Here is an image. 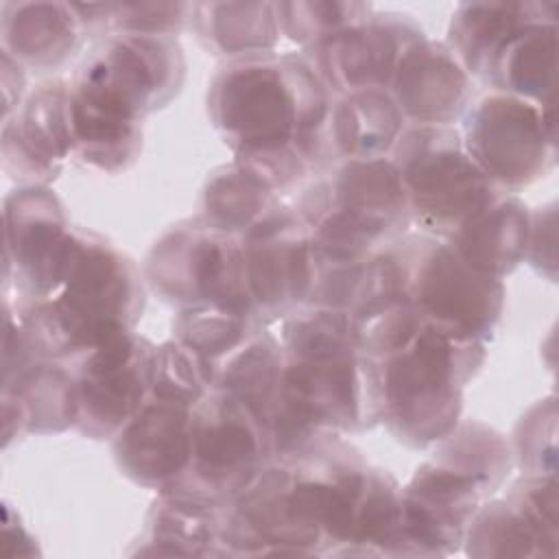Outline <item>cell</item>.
Returning a JSON list of instances; mask_svg holds the SVG:
<instances>
[{
  "instance_id": "11",
  "label": "cell",
  "mask_w": 559,
  "mask_h": 559,
  "mask_svg": "<svg viewBox=\"0 0 559 559\" xmlns=\"http://www.w3.org/2000/svg\"><path fill=\"white\" fill-rule=\"evenodd\" d=\"M183 70V52L173 35L118 33L81 68L74 83L140 120L179 92Z\"/></svg>"
},
{
  "instance_id": "14",
  "label": "cell",
  "mask_w": 559,
  "mask_h": 559,
  "mask_svg": "<svg viewBox=\"0 0 559 559\" xmlns=\"http://www.w3.org/2000/svg\"><path fill=\"white\" fill-rule=\"evenodd\" d=\"M424 39L404 13H371L362 22L317 44L319 76L334 92L389 90L404 52Z\"/></svg>"
},
{
  "instance_id": "4",
  "label": "cell",
  "mask_w": 559,
  "mask_h": 559,
  "mask_svg": "<svg viewBox=\"0 0 559 559\" xmlns=\"http://www.w3.org/2000/svg\"><path fill=\"white\" fill-rule=\"evenodd\" d=\"M408 214L428 234L450 236L500 197L452 127L413 124L393 144Z\"/></svg>"
},
{
  "instance_id": "28",
  "label": "cell",
  "mask_w": 559,
  "mask_h": 559,
  "mask_svg": "<svg viewBox=\"0 0 559 559\" xmlns=\"http://www.w3.org/2000/svg\"><path fill=\"white\" fill-rule=\"evenodd\" d=\"M192 13L201 37L221 55L260 57L280 39L277 11L269 2H201Z\"/></svg>"
},
{
  "instance_id": "37",
  "label": "cell",
  "mask_w": 559,
  "mask_h": 559,
  "mask_svg": "<svg viewBox=\"0 0 559 559\" xmlns=\"http://www.w3.org/2000/svg\"><path fill=\"white\" fill-rule=\"evenodd\" d=\"M24 72L17 61L2 52V94H4V120L13 116V107L22 96Z\"/></svg>"
},
{
  "instance_id": "30",
  "label": "cell",
  "mask_w": 559,
  "mask_h": 559,
  "mask_svg": "<svg viewBox=\"0 0 559 559\" xmlns=\"http://www.w3.org/2000/svg\"><path fill=\"white\" fill-rule=\"evenodd\" d=\"M275 205L273 186L238 159L212 173L203 190L205 221L236 236L249 231Z\"/></svg>"
},
{
  "instance_id": "25",
  "label": "cell",
  "mask_w": 559,
  "mask_h": 559,
  "mask_svg": "<svg viewBox=\"0 0 559 559\" xmlns=\"http://www.w3.org/2000/svg\"><path fill=\"white\" fill-rule=\"evenodd\" d=\"M555 4L537 2H465L450 22V48L469 74L483 76L498 48L526 24L555 15Z\"/></svg>"
},
{
  "instance_id": "33",
  "label": "cell",
  "mask_w": 559,
  "mask_h": 559,
  "mask_svg": "<svg viewBox=\"0 0 559 559\" xmlns=\"http://www.w3.org/2000/svg\"><path fill=\"white\" fill-rule=\"evenodd\" d=\"M251 314L214 304L183 308L175 319V338L216 362L255 332Z\"/></svg>"
},
{
  "instance_id": "6",
  "label": "cell",
  "mask_w": 559,
  "mask_h": 559,
  "mask_svg": "<svg viewBox=\"0 0 559 559\" xmlns=\"http://www.w3.org/2000/svg\"><path fill=\"white\" fill-rule=\"evenodd\" d=\"M146 277L164 299L183 308L214 304L255 317L242 238L205 218L166 231L148 253Z\"/></svg>"
},
{
  "instance_id": "3",
  "label": "cell",
  "mask_w": 559,
  "mask_h": 559,
  "mask_svg": "<svg viewBox=\"0 0 559 559\" xmlns=\"http://www.w3.org/2000/svg\"><path fill=\"white\" fill-rule=\"evenodd\" d=\"M485 360L483 341L421 317L413 338L378 362L380 421L424 448L459 426L463 386Z\"/></svg>"
},
{
  "instance_id": "35",
  "label": "cell",
  "mask_w": 559,
  "mask_h": 559,
  "mask_svg": "<svg viewBox=\"0 0 559 559\" xmlns=\"http://www.w3.org/2000/svg\"><path fill=\"white\" fill-rule=\"evenodd\" d=\"M275 11L282 33L312 46L371 15V7L358 2H280Z\"/></svg>"
},
{
  "instance_id": "34",
  "label": "cell",
  "mask_w": 559,
  "mask_h": 559,
  "mask_svg": "<svg viewBox=\"0 0 559 559\" xmlns=\"http://www.w3.org/2000/svg\"><path fill=\"white\" fill-rule=\"evenodd\" d=\"M214 380V365L179 338L155 347L153 395L157 400L194 406Z\"/></svg>"
},
{
  "instance_id": "21",
  "label": "cell",
  "mask_w": 559,
  "mask_h": 559,
  "mask_svg": "<svg viewBox=\"0 0 559 559\" xmlns=\"http://www.w3.org/2000/svg\"><path fill=\"white\" fill-rule=\"evenodd\" d=\"M531 214L515 197L500 194L491 205L448 236V245L476 271L502 280L526 255Z\"/></svg>"
},
{
  "instance_id": "10",
  "label": "cell",
  "mask_w": 559,
  "mask_h": 559,
  "mask_svg": "<svg viewBox=\"0 0 559 559\" xmlns=\"http://www.w3.org/2000/svg\"><path fill=\"white\" fill-rule=\"evenodd\" d=\"M240 238L255 317L275 319L310 301L319 260L297 212L277 203Z\"/></svg>"
},
{
  "instance_id": "2",
  "label": "cell",
  "mask_w": 559,
  "mask_h": 559,
  "mask_svg": "<svg viewBox=\"0 0 559 559\" xmlns=\"http://www.w3.org/2000/svg\"><path fill=\"white\" fill-rule=\"evenodd\" d=\"M144 306L140 273L129 258L94 234L74 231L59 288L31 297L15 321L37 360L90 352L131 330Z\"/></svg>"
},
{
  "instance_id": "8",
  "label": "cell",
  "mask_w": 559,
  "mask_h": 559,
  "mask_svg": "<svg viewBox=\"0 0 559 559\" xmlns=\"http://www.w3.org/2000/svg\"><path fill=\"white\" fill-rule=\"evenodd\" d=\"M463 146L474 164L498 186L535 181L552 162V105H535L504 92L485 94L465 109Z\"/></svg>"
},
{
  "instance_id": "22",
  "label": "cell",
  "mask_w": 559,
  "mask_h": 559,
  "mask_svg": "<svg viewBox=\"0 0 559 559\" xmlns=\"http://www.w3.org/2000/svg\"><path fill=\"white\" fill-rule=\"evenodd\" d=\"M557 68L555 15L539 17L520 28L491 57L485 79L496 92L513 94L535 105H552Z\"/></svg>"
},
{
  "instance_id": "36",
  "label": "cell",
  "mask_w": 559,
  "mask_h": 559,
  "mask_svg": "<svg viewBox=\"0 0 559 559\" xmlns=\"http://www.w3.org/2000/svg\"><path fill=\"white\" fill-rule=\"evenodd\" d=\"M555 210H539L535 214H531V231H528V247H526V255L531 260V264L539 271L546 269V275L552 280L555 277Z\"/></svg>"
},
{
  "instance_id": "26",
  "label": "cell",
  "mask_w": 559,
  "mask_h": 559,
  "mask_svg": "<svg viewBox=\"0 0 559 559\" xmlns=\"http://www.w3.org/2000/svg\"><path fill=\"white\" fill-rule=\"evenodd\" d=\"M70 116L74 151L103 170L124 168L140 148V120L98 94L72 85Z\"/></svg>"
},
{
  "instance_id": "5",
  "label": "cell",
  "mask_w": 559,
  "mask_h": 559,
  "mask_svg": "<svg viewBox=\"0 0 559 559\" xmlns=\"http://www.w3.org/2000/svg\"><path fill=\"white\" fill-rule=\"evenodd\" d=\"M192 459L162 493L225 504L269 463L273 441L264 417L245 400L210 389L192 406Z\"/></svg>"
},
{
  "instance_id": "27",
  "label": "cell",
  "mask_w": 559,
  "mask_h": 559,
  "mask_svg": "<svg viewBox=\"0 0 559 559\" xmlns=\"http://www.w3.org/2000/svg\"><path fill=\"white\" fill-rule=\"evenodd\" d=\"M225 504L194 500L179 493H162L148 513L151 544L157 555H223Z\"/></svg>"
},
{
  "instance_id": "32",
  "label": "cell",
  "mask_w": 559,
  "mask_h": 559,
  "mask_svg": "<svg viewBox=\"0 0 559 559\" xmlns=\"http://www.w3.org/2000/svg\"><path fill=\"white\" fill-rule=\"evenodd\" d=\"M432 459L472 474L489 491L504 480L511 465L504 439L483 424L456 426L450 435L437 441Z\"/></svg>"
},
{
  "instance_id": "20",
  "label": "cell",
  "mask_w": 559,
  "mask_h": 559,
  "mask_svg": "<svg viewBox=\"0 0 559 559\" xmlns=\"http://www.w3.org/2000/svg\"><path fill=\"white\" fill-rule=\"evenodd\" d=\"M74 421L76 384L66 369L48 360H35L2 384L4 445L22 432H61Z\"/></svg>"
},
{
  "instance_id": "23",
  "label": "cell",
  "mask_w": 559,
  "mask_h": 559,
  "mask_svg": "<svg viewBox=\"0 0 559 559\" xmlns=\"http://www.w3.org/2000/svg\"><path fill=\"white\" fill-rule=\"evenodd\" d=\"M79 17L63 2H7L2 7V52L22 68L61 63L79 41Z\"/></svg>"
},
{
  "instance_id": "31",
  "label": "cell",
  "mask_w": 559,
  "mask_h": 559,
  "mask_svg": "<svg viewBox=\"0 0 559 559\" xmlns=\"http://www.w3.org/2000/svg\"><path fill=\"white\" fill-rule=\"evenodd\" d=\"M282 349L295 360H330L358 354L356 314L347 308L308 304L282 325Z\"/></svg>"
},
{
  "instance_id": "29",
  "label": "cell",
  "mask_w": 559,
  "mask_h": 559,
  "mask_svg": "<svg viewBox=\"0 0 559 559\" xmlns=\"http://www.w3.org/2000/svg\"><path fill=\"white\" fill-rule=\"evenodd\" d=\"M212 365V386L245 400L266 421L269 406L273 402L284 367L282 343L273 334L255 330L236 349H231Z\"/></svg>"
},
{
  "instance_id": "18",
  "label": "cell",
  "mask_w": 559,
  "mask_h": 559,
  "mask_svg": "<svg viewBox=\"0 0 559 559\" xmlns=\"http://www.w3.org/2000/svg\"><path fill=\"white\" fill-rule=\"evenodd\" d=\"M386 92L404 120L450 127L469 107L472 81L448 44L424 37L404 52Z\"/></svg>"
},
{
  "instance_id": "19",
  "label": "cell",
  "mask_w": 559,
  "mask_h": 559,
  "mask_svg": "<svg viewBox=\"0 0 559 559\" xmlns=\"http://www.w3.org/2000/svg\"><path fill=\"white\" fill-rule=\"evenodd\" d=\"M325 192L328 207L343 212L378 238L408 214L397 166L384 155L343 159L325 181Z\"/></svg>"
},
{
  "instance_id": "16",
  "label": "cell",
  "mask_w": 559,
  "mask_h": 559,
  "mask_svg": "<svg viewBox=\"0 0 559 559\" xmlns=\"http://www.w3.org/2000/svg\"><path fill=\"white\" fill-rule=\"evenodd\" d=\"M192 406L151 397L114 437L116 463L138 485L166 489L192 459Z\"/></svg>"
},
{
  "instance_id": "1",
  "label": "cell",
  "mask_w": 559,
  "mask_h": 559,
  "mask_svg": "<svg viewBox=\"0 0 559 559\" xmlns=\"http://www.w3.org/2000/svg\"><path fill=\"white\" fill-rule=\"evenodd\" d=\"M207 109L236 159L299 153L308 164L323 157L328 87L299 59H234L214 76Z\"/></svg>"
},
{
  "instance_id": "17",
  "label": "cell",
  "mask_w": 559,
  "mask_h": 559,
  "mask_svg": "<svg viewBox=\"0 0 559 559\" xmlns=\"http://www.w3.org/2000/svg\"><path fill=\"white\" fill-rule=\"evenodd\" d=\"M70 151H74L70 87L63 81H48L2 124L4 170L37 186L59 173Z\"/></svg>"
},
{
  "instance_id": "13",
  "label": "cell",
  "mask_w": 559,
  "mask_h": 559,
  "mask_svg": "<svg viewBox=\"0 0 559 559\" xmlns=\"http://www.w3.org/2000/svg\"><path fill=\"white\" fill-rule=\"evenodd\" d=\"M72 240L63 207L48 188L26 186L4 199V275L13 271L28 297L59 288Z\"/></svg>"
},
{
  "instance_id": "7",
  "label": "cell",
  "mask_w": 559,
  "mask_h": 559,
  "mask_svg": "<svg viewBox=\"0 0 559 559\" xmlns=\"http://www.w3.org/2000/svg\"><path fill=\"white\" fill-rule=\"evenodd\" d=\"M402 262L404 299L426 319L485 341L502 312V280L472 269L448 242L411 236L393 247Z\"/></svg>"
},
{
  "instance_id": "9",
  "label": "cell",
  "mask_w": 559,
  "mask_h": 559,
  "mask_svg": "<svg viewBox=\"0 0 559 559\" xmlns=\"http://www.w3.org/2000/svg\"><path fill=\"white\" fill-rule=\"evenodd\" d=\"M155 347L120 330L85 352L76 384L74 428L94 439L116 437L153 395Z\"/></svg>"
},
{
  "instance_id": "15",
  "label": "cell",
  "mask_w": 559,
  "mask_h": 559,
  "mask_svg": "<svg viewBox=\"0 0 559 559\" xmlns=\"http://www.w3.org/2000/svg\"><path fill=\"white\" fill-rule=\"evenodd\" d=\"M474 557H539L557 548V483L552 474H535L511 491L483 504L467 533Z\"/></svg>"
},
{
  "instance_id": "12",
  "label": "cell",
  "mask_w": 559,
  "mask_h": 559,
  "mask_svg": "<svg viewBox=\"0 0 559 559\" xmlns=\"http://www.w3.org/2000/svg\"><path fill=\"white\" fill-rule=\"evenodd\" d=\"M489 493L472 474L430 456L402 489L406 555L454 552Z\"/></svg>"
},
{
  "instance_id": "24",
  "label": "cell",
  "mask_w": 559,
  "mask_h": 559,
  "mask_svg": "<svg viewBox=\"0 0 559 559\" xmlns=\"http://www.w3.org/2000/svg\"><path fill=\"white\" fill-rule=\"evenodd\" d=\"M404 131V118L384 90L345 94L330 105L323 131V155L343 159L382 157Z\"/></svg>"
}]
</instances>
